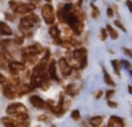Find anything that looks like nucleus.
Returning a JSON list of instances; mask_svg holds the SVG:
<instances>
[{"instance_id":"1","label":"nucleus","mask_w":132,"mask_h":127,"mask_svg":"<svg viewBox=\"0 0 132 127\" xmlns=\"http://www.w3.org/2000/svg\"><path fill=\"white\" fill-rule=\"evenodd\" d=\"M9 7L12 8V11H15V13H20V15H24V13H30V11L35 8L33 4H25V3H19V2H11Z\"/></svg>"},{"instance_id":"2","label":"nucleus","mask_w":132,"mask_h":127,"mask_svg":"<svg viewBox=\"0 0 132 127\" xmlns=\"http://www.w3.org/2000/svg\"><path fill=\"white\" fill-rule=\"evenodd\" d=\"M42 19L46 24L52 25L54 23V19H56V13H54V9L50 4H45L42 5Z\"/></svg>"},{"instance_id":"3","label":"nucleus","mask_w":132,"mask_h":127,"mask_svg":"<svg viewBox=\"0 0 132 127\" xmlns=\"http://www.w3.org/2000/svg\"><path fill=\"white\" fill-rule=\"evenodd\" d=\"M7 114L8 115H20V114H27V109L23 103H12L7 107Z\"/></svg>"},{"instance_id":"4","label":"nucleus","mask_w":132,"mask_h":127,"mask_svg":"<svg viewBox=\"0 0 132 127\" xmlns=\"http://www.w3.org/2000/svg\"><path fill=\"white\" fill-rule=\"evenodd\" d=\"M58 69H60V72L62 74V77H69L71 74V70H73L71 65L69 64V61L66 58H60V61H58Z\"/></svg>"},{"instance_id":"5","label":"nucleus","mask_w":132,"mask_h":127,"mask_svg":"<svg viewBox=\"0 0 132 127\" xmlns=\"http://www.w3.org/2000/svg\"><path fill=\"white\" fill-rule=\"evenodd\" d=\"M8 70L11 72L12 76H17L20 72L25 70V65L24 62H17V61H11L8 64Z\"/></svg>"},{"instance_id":"6","label":"nucleus","mask_w":132,"mask_h":127,"mask_svg":"<svg viewBox=\"0 0 132 127\" xmlns=\"http://www.w3.org/2000/svg\"><path fill=\"white\" fill-rule=\"evenodd\" d=\"M48 80V76L46 74H32V80H30V83L33 88H40L41 85H44Z\"/></svg>"},{"instance_id":"7","label":"nucleus","mask_w":132,"mask_h":127,"mask_svg":"<svg viewBox=\"0 0 132 127\" xmlns=\"http://www.w3.org/2000/svg\"><path fill=\"white\" fill-rule=\"evenodd\" d=\"M86 57H87V50H86L85 48H78V49H75V50L73 52V58L78 61L81 65H82L83 61H87Z\"/></svg>"},{"instance_id":"8","label":"nucleus","mask_w":132,"mask_h":127,"mask_svg":"<svg viewBox=\"0 0 132 127\" xmlns=\"http://www.w3.org/2000/svg\"><path fill=\"white\" fill-rule=\"evenodd\" d=\"M29 102L32 103V106H35L36 109H45L46 107V102L41 99L38 95H30Z\"/></svg>"},{"instance_id":"9","label":"nucleus","mask_w":132,"mask_h":127,"mask_svg":"<svg viewBox=\"0 0 132 127\" xmlns=\"http://www.w3.org/2000/svg\"><path fill=\"white\" fill-rule=\"evenodd\" d=\"M107 127H124V122L122 118H119L116 115H112L108 119V126Z\"/></svg>"},{"instance_id":"10","label":"nucleus","mask_w":132,"mask_h":127,"mask_svg":"<svg viewBox=\"0 0 132 127\" xmlns=\"http://www.w3.org/2000/svg\"><path fill=\"white\" fill-rule=\"evenodd\" d=\"M58 66V62H56L54 60H52L50 62H49V68H48V70H49V76L54 80V81H60V78L57 77V73H56V68Z\"/></svg>"},{"instance_id":"11","label":"nucleus","mask_w":132,"mask_h":127,"mask_svg":"<svg viewBox=\"0 0 132 127\" xmlns=\"http://www.w3.org/2000/svg\"><path fill=\"white\" fill-rule=\"evenodd\" d=\"M16 88H17V94H19V97H20V95H23V94L29 93V91L33 89V86H29L28 83H19Z\"/></svg>"},{"instance_id":"12","label":"nucleus","mask_w":132,"mask_h":127,"mask_svg":"<svg viewBox=\"0 0 132 127\" xmlns=\"http://www.w3.org/2000/svg\"><path fill=\"white\" fill-rule=\"evenodd\" d=\"M36 24L33 23V21H30L28 17H23L20 20V28L21 29H27V30H29L32 27H35Z\"/></svg>"},{"instance_id":"13","label":"nucleus","mask_w":132,"mask_h":127,"mask_svg":"<svg viewBox=\"0 0 132 127\" xmlns=\"http://www.w3.org/2000/svg\"><path fill=\"white\" fill-rule=\"evenodd\" d=\"M79 90H81V86L79 85H77V83H70L68 88H66V93H68L69 95H77L79 93Z\"/></svg>"},{"instance_id":"14","label":"nucleus","mask_w":132,"mask_h":127,"mask_svg":"<svg viewBox=\"0 0 132 127\" xmlns=\"http://www.w3.org/2000/svg\"><path fill=\"white\" fill-rule=\"evenodd\" d=\"M49 35L54 38V41L60 40V30H58V27L57 25H52L49 28Z\"/></svg>"},{"instance_id":"15","label":"nucleus","mask_w":132,"mask_h":127,"mask_svg":"<svg viewBox=\"0 0 132 127\" xmlns=\"http://www.w3.org/2000/svg\"><path fill=\"white\" fill-rule=\"evenodd\" d=\"M103 123V118L101 115H96V116H93L90 119V124L93 127H101V124Z\"/></svg>"},{"instance_id":"16","label":"nucleus","mask_w":132,"mask_h":127,"mask_svg":"<svg viewBox=\"0 0 132 127\" xmlns=\"http://www.w3.org/2000/svg\"><path fill=\"white\" fill-rule=\"evenodd\" d=\"M0 27H2V35H4V36H11L12 35V29H11V27H8V24H5L4 21L0 24Z\"/></svg>"},{"instance_id":"17","label":"nucleus","mask_w":132,"mask_h":127,"mask_svg":"<svg viewBox=\"0 0 132 127\" xmlns=\"http://www.w3.org/2000/svg\"><path fill=\"white\" fill-rule=\"evenodd\" d=\"M103 80H104L106 85H108V86H115V82L111 80V77H110L108 74H107L106 70H103Z\"/></svg>"},{"instance_id":"18","label":"nucleus","mask_w":132,"mask_h":127,"mask_svg":"<svg viewBox=\"0 0 132 127\" xmlns=\"http://www.w3.org/2000/svg\"><path fill=\"white\" fill-rule=\"evenodd\" d=\"M112 68L115 69V73L118 76H120V66H122V61H118V60H114L112 62Z\"/></svg>"},{"instance_id":"19","label":"nucleus","mask_w":132,"mask_h":127,"mask_svg":"<svg viewBox=\"0 0 132 127\" xmlns=\"http://www.w3.org/2000/svg\"><path fill=\"white\" fill-rule=\"evenodd\" d=\"M106 29H107V32H108V35H110V37H112V38H118L119 37V35H118V32L111 27V25H107L106 27Z\"/></svg>"},{"instance_id":"20","label":"nucleus","mask_w":132,"mask_h":127,"mask_svg":"<svg viewBox=\"0 0 132 127\" xmlns=\"http://www.w3.org/2000/svg\"><path fill=\"white\" fill-rule=\"evenodd\" d=\"M25 17H28V19H29L30 21H33V23H35V24H37V21H38V17H37V16H36L35 13H32V12H30V13H28V15H27Z\"/></svg>"},{"instance_id":"21","label":"nucleus","mask_w":132,"mask_h":127,"mask_svg":"<svg viewBox=\"0 0 132 127\" xmlns=\"http://www.w3.org/2000/svg\"><path fill=\"white\" fill-rule=\"evenodd\" d=\"M91 8H93V17L94 19H98L99 17V9H98V7H95L94 4H91Z\"/></svg>"},{"instance_id":"22","label":"nucleus","mask_w":132,"mask_h":127,"mask_svg":"<svg viewBox=\"0 0 132 127\" xmlns=\"http://www.w3.org/2000/svg\"><path fill=\"white\" fill-rule=\"evenodd\" d=\"M71 118H73L74 121H78V119H79V111H78V110H74V111L71 113Z\"/></svg>"},{"instance_id":"23","label":"nucleus","mask_w":132,"mask_h":127,"mask_svg":"<svg viewBox=\"0 0 132 127\" xmlns=\"http://www.w3.org/2000/svg\"><path fill=\"white\" fill-rule=\"evenodd\" d=\"M23 41H24V37H23V36H20V37L17 36L16 40H15V44H16V45H21V44H23Z\"/></svg>"},{"instance_id":"24","label":"nucleus","mask_w":132,"mask_h":127,"mask_svg":"<svg viewBox=\"0 0 132 127\" xmlns=\"http://www.w3.org/2000/svg\"><path fill=\"white\" fill-rule=\"evenodd\" d=\"M107 33H108L107 29H102V30H101V38H102V40H104V38L107 37Z\"/></svg>"},{"instance_id":"25","label":"nucleus","mask_w":132,"mask_h":127,"mask_svg":"<svg viewBox=\"0 0 132 127\" xmlns=\"http://www.w3.org/2000/svg\"><path fill=\"white\" fill-rule=\"evenodd\" d=\"M115 25H116V27H119V28L122 29V30H124V32H126V28H124V25H123L122 23H120L119 20H116V21H115Z\"/></svg>"},{"instance_id":"26","label":"nucleus","mask_w":132,"mask_h":127,"mask_svg":"<svg viewBox=\"0 0 132 127\" xmlns=\"http://www.w3.org/2000/svg\"><path fill=\"white\" fill-rule=\"evenodd\" d=\"M114 94H115V90H108V91L106 93V97H107V98H111Z\"/></svg>"},{"instance_id":"27","label":"nucleus","mask_w":132,"mask_h":127,"mask_svg":"<svg viewBox=\"0 0 132 127\" xmlns=\"http://www.w3.org/2000/svg\"><path fill=\"white\" fill-rule=\"evenodd\" d=\"M107 16H108V17H112V16H114V9H112V8H108V9H107Z\"/></svg>"},{"instance_id":"28","label":"nucleus","mask_w":132,"mask_h":127,"mask_svg":"<svg viewBox=\"0 0 132 127\" xmlns=\"http://www.w3.org/2000/svg\"><path fill=\"white\" fill-rule=\"evenodd\" d=\"M107 105L110 106V107H118V103L116 102H112V101H108Z\"/></svg>"},{"instance_id":"29","label":"nucleus","mask_w":132,"mask_h":127,"mask_svg":"<svg viewBox=\"0 0 132 127\" xmlns=\"http://www.w3.org/2000/svg\"><path fill=\"white\" fill-rule=\"evenodd\" d=\"M123 50H124V53H127L129 57H132V50H131V49H128V48H123Z\"/></svg>"},{"instance_id":"30","label":"nucleus","mask_w":132,"mask_h":127,"mask_svg":"<svg viewBox=\"0 0 132 127\" xmlns=\"http://www.w3.org/2000/svg\"><path fill=\"white\" fill-rule=\"evenodd\" d=\"M122 65H123L124 68H127V69H131V66H129V62H128V61H122Z\"/></svg>"},{"instance_id":"31","label":"nucleus","mask_w":132,"mask_h":127,"mask_svg":"<svg viewBox=\"0 0 132 127\" xmlns=\"http://www.w3.org/2000/svg\"><path fill=\"white\" fill-rule=\"evenodd\" d=\"M127 7L129 8V11L132 12V0H127Z\"/></svg>"},{"instance_id":"32","label":"nucleus","mask_w":132,"mask_h":127,"mask_svg":"<svg viewBox=\"0 0 132 127\" xmlns=\"http://www.w3.org/2000/svg\"><path fill=\"white\" fill-rule=\"evenodd\" d=\"M0 81H2V85H5V83H7V81H5V77L3 76V74L0 76Z\"/></svg>"},{"instance_id":"33","label":"nucleus","mask_w":132,"mask_h":127,"mask_svg":"<svg viewBox=\"0 0 132 127\" xmlns=\"http://www.w3.org/2000/svg\"><path fill=\"white\" fill-rule=\"evenodd\" d=\"M5 17H7L8 20H13V19H15V17H13V15H11V13H8V12L5 13Z\"/></svg>"},{"instance_id":"34","label":"nucleus","mask_w":132,"mask_h":127,"mask_svg":"<svg viewBox=\"0 0 132 127\" xmlns=\"http://www.w3.org/2000/svg\"><path fill=\"white\" fill-rule=\"evenodd\" d=\"M17 127H28V122H25V123H20V124H17Z\"/></svg>"},{"instance_id":"35","label":"nucleus","mask_w":132,"mask_h":127,"mask_svg":"<svg viewBox=\"0 0 132 127\" xmlns=\"http://www.w3.org/2000/svg\"><path fill=\"white\" fill-rule=\"evenodd\" d=\"M33 5H38V0H29Z\"/></svg>"},{"instance_id":"36","label":"nucleus","mask_w":132,"mask_h":127,"mask_svg":"<svg viewBox=\"0 0 132 127\" xmlns=\"http://www.w3.org/2000/svg\"><path fill=\"white\" fill-rule=\"evenodd\" d=\"M102 94H103V91H98L96 95H95V98H101V97H102Z\"/></svg>"},{"instance_id":"37","label":"nucleus","mask_w":132,"mask_h":127,"mask_svg":"<svg viewBox=\"0 0 132 127\" xmlns=\"http://www.w3.org/2000/svg\"><path fill=\"white\" fill-rule=\"evenodd\" d=\"M38 119H41V121H45V119H46V115H41V116H38Z\"/></svg>"},{"instance_id":"38","label":"nucleus","mask_w":132,"mask_h":127,"mask_svg":"<svg viewBox=\"0 0 132 127\" xmlns=\"http://www.w3.org/2000/svg\"><path fill=\"white\" fill-rule=\"evenodd\" d=\"M5 127H17L16 124H13V123H9V124H7Z\"/></svg>"},{"instance_id":"39","label":"nucleus","mask_w":132,"mask_h":127,"mask_svg":"<svg viewBox=\"0 0 132 127\" xmlns=\"http://www.w3.org/2000/svg\"><path fill=\"white\" fill-rule=\"evenodd\" d=\"M128 91H129V93L132 94V86H128Z\"/></svg>"},{"instance_id":"40","label":"nucleus","mask_w":132,"mask_h":127,"mask_svg":"<svg viewBox=\"0 0 132 127\" xmlns=\"http://www.w3.org/2000/svg\"><path fill=\"white\" fill-rule=\"evenodd\" d=\"M82 2H83V0H78V5H81V4H82Z\"/></svg>"},{"instance_id":"41","label":"nucleus","mask_w":132,"mask_h":127,"mask_svg":"<svg viewBox=\"0 0 132 127\" xmlns=\"http://www.w3.org/2000/svg\"><path fill=\"white\" fill-rule=\"evenodd\" d=\"M129 73H131V76H132V69H129Z\"/></svg>"},{"instance_id":"42","label":"nucleus","mask_w":132,"mask_h":127,"mask_svg":"<svg viewBox=\"0 0 132 127\" xmlns=\"http://www.w3.org/2000/svg\"><path fill=\"white\" fill-rule=\"evenodd\" d=\"M45 2H50V0H45Z\"/></svg>"}]
</instances>
